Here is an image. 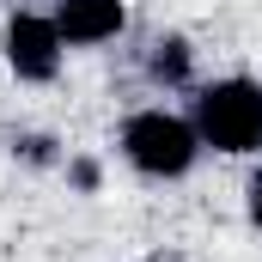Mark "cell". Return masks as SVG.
<instances>
[{"label": "cell", "instance_id": "6da1fadb", "mask_svg": "<svg viewBox=\"0 0 262 262\" xmlns=\"http://www.w3.org/2000/svg\"><path fill=\"white\" fill-rule=\"evenodd\" d=\"M189 122H195V134H201L207 152H226V159L262 152V79L226 73V79L195 85Z\"/></svg>", "mask_w": 262, "mask_h": 262}, {"label": "cell", "instance_id": "7a4b0ae2", "mask_svg": "<svg viewBox=\"0 0 262 262\" xmlns=\"http://www.w3.org/2000/svg\"><path fill=\"white\" fill-rule=\"evenodd\" d=\"M116 146H122L128 171L152 177V183H177V177H189V171H195V159L207 152V146H201V134H195V122H189V116H177V110H159V104H146V110L122 116Z\"/></svg>", "mask_w": 262, "mask_h": 262}, {"label": "cell", "instance_id": "3957f363", "mask_svg": "<svg viewBox=\"0 0 262 262\" xmlns=\"http://www.w3.org/2000/svg\"><path fill=\"white\" fill-rule=\"evenodd\" d=\"M0 49H6V67H12L18 85H49L61 73V55H67L49 12H12L6 31H0Z\"/></svg>", "mask_w": 262, "mask_h": 262}, {"label": "cell", "instance_id": "277c9868", "mask_svg": "<svg viewBox=\"0 0 262 262\" xmlns=\"http://www.w3.org/2000/svg\"><path fill=\"white\" fill-rule=\"evenodd\" d=\"M49 18H55L67 49H98V43H116L128 31V6L122 0H55Z\"/></svg>", "mask_w": 262, "mask_h": 262}, {"label": "cell", "instance_id": "5b68a950", "mask_svg": "<svg viewBox=\"0 0 262 262\" xmlns=\"http://www.w3.org/2000/svg\"><path fill=\"white\" fill-rule=\"evenodd\" d=\"M146 79L159 92H195V43L183 31H165L146 43Z\"/></svg>", "mask_w": 262, "mask_h": 262}, {"label": "cell", "instance_id": "8992f818", "mask_svg": "<svg viewBox=\"0 0 262 262\" xmlns=\"http://www.w3.org/2000/svg\"><path fill=\"white\" fill-rule=\"evenodd\" d=\"M12 159H25V165H37V171H55L67 152L55 146V134H12Z\"/></svg>", "mask_w": 262, "mask_h": 262}, {"label": "cell", "instance_id": "52a82bcc", "mask_svg": "<svg viewBox=\"0 0 262 262\" xmlns=\"http://www.w3.org/2000/svg\"><path fill=\"white\" fill-rule=\"evenodd\" d=\"M61 171H67V189H73V195H98V183H104V165L85 159V152H67Z\"/></svg>", "mask_w": 262, "mask_h": 262}, {"label": "cell", "instance_id": "ba28073f", "mask_svg": "<svg viewBox=\"0 0 262 262\" xmlns=\"http://www.w3.org/2000/svg\"><path fill=\"white\" fill-rule=\"evenodd\" d=\"M244 213H250V226L262 232V165L244 177Z\"/></svg>", "mask_w": 262, "mask_h": 262}, {"label": "cell", "instance_id": "9c48e42d", "mask_svg": "<svg viewBox=\"0 0 262 262\" xmlns=\"http://www.w3.org/2000/svg\"><path fill=\"white\" fill-rule=\"evenodd\" d=\"M140 262H159V256H140Z\"/></svg>", "mask_w": 262, "mask_h": 262}]
</instances>
